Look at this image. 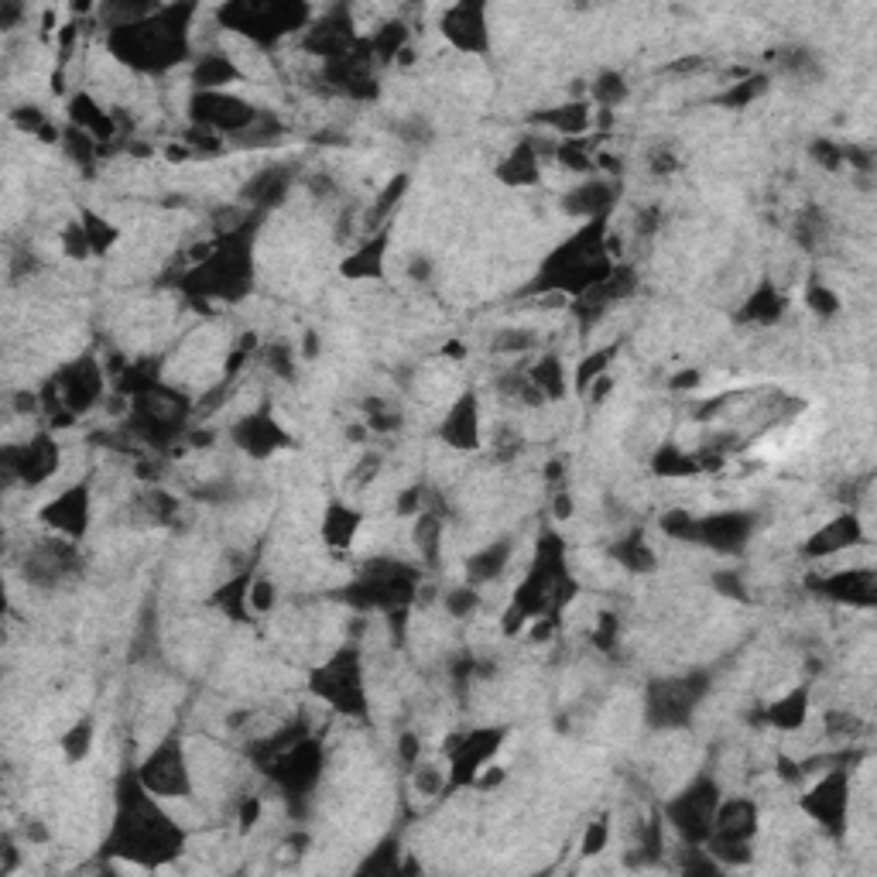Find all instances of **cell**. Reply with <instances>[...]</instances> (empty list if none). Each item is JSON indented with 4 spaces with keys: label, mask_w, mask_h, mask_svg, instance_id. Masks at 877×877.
<instances>
[{
    "label": "cell",
    "mask_w": 877,
    "mask_h": 877,
    "mask_svg": "<svg viewBox=\"0 0 877 877\" xmlns=\"http://www.w3.org/2000/svg\"><path fill=\"white\" fill-rule=\"evenodd\" d=\"M182 843L185 833L165 816V809L155 802V795L141 785L138 771L127 775L117 785V826L107 843L110 854L127 857L151 871V867L179 857Z\"/></svg>",
    "instance_id": "6da1fadb"
},
{
    "label": "cell",
    "mask_w": 877,
    "mask_h": 877,
    "mask_svg": "<svg viewBox=\"0 0 877 877\" xmlns=\"http://www.w3.org/2000/svg\"><path fill=\"white\" fill-rule=\"evenodd\" d=\"M610 271H614V261L603 251V220H590L542 264V275L535 278L531 292L576 295L579 299L593 285H600Z\"/></svg>",
    "instance_id": "7a4b0ae2"
},
{
    "label": "cell",
    "mask_w": 877,
    "mask_h": 877,
    "mask_svg": "<svg viewBox=\"0 0 877 877\" xmlns=\"http://www.w3.org/2000/svg\"><path fill=\"white\" fill-rule=\"evenodd\" d=\"M175 7L158 11V18H141L138 24H127L110 35L117 59L131 62L138 69H168L185 59V21H175Z\"/></svg>",
    "instance_id": "3957f363"
},
{
    "label": "cell",
    "mask_w": 877,
    "mask_h": 877,
    "mask_svg": "<svg viewBox=\"0 0 877 877\" xmlns=\"http://www.w3.org/2000/svg\"><path fill=\"white\" fill-rule=\"evenodd\" d=\"M720 806V788L713 778H696L682 795L665 806V819L686 836L689 843H706L713 833V816Z\"/></svg>",
    "instance_id": "277c9868"
},
{
    "label": "cell",
    "mask_w": 877,
    "mask_h": 877,
    "mask_svg": "<svg viewBox=\"0 0 877 877\" xmlns=\"http://www.w3.org/2000/svg\"><path fill=\"white\" fill-rule=\"evenodd\" d=\"M312 689L326 699L329 706H336L347 716H360L367 710L364 696V679H360V662L357 651H343V655L329 658V662L312 675Z\"/></svg>",
    "instance_id": "5b68a950"
},
{
    "label": "cell",
    "mask_w": 877,
    "mask_h": 877,
    "mask_svg": "<svg viewBox=\"0 0 877 877\" xmlns=\"http://www.w3.org/2000/svg\"><path fill=\"white\" fill-rule=\"evenodd\" d=\"M264 771L275 778L278 788L288 795V799H299V795H305L319 782V771H323V747H319L312 737H302V740H295L292 747H285V751H281Z\"/></svg>",
    "instance_id": "8992f818"
},
{
    "label": "cell",
    "mask_w": 877,
    "mask_h": 877,
    "mask_svg": "<svg viewBox=\"0 0 877 877\" xmlns=\"http://www.w3.org/2000/svg\"><path fill=\"white\" fill-rule=\"evenodd\" d=\"M189 110L199 127H209L216 134H230V138H240L261 117V110H254L247 100L230 93H196Z\"/></svg>",
    "instance_id": "52a82bcc"
},
{
    "label": "cell",
    "mask_w": 877,
    "mask_h": 877,
    "mask_svg": "<svg viewBox=\"0 0 877 877\" xmlns=\"http://www.w3.org/2000/svg\"><path fill=\"white\" fill-rule=\"evenodd\" d=\"M48 391H55V398L66 401L69 415H83L103 394V370L93 357H79L52 377Z\"/></svg>",
    "instance_id": "ba28073f"
},
{
    "label": "cell",
    "mask_w": 877,
    "mask_h": 877,
    "mask_svg": "<svg viewBox=\"0 0 877 877\" xmlns=\"http://www.w3.org/2000/svg\"><path fill=\"white\" fill-rule=\"evenodd\" d=\"M138 778L155 799H182L189 792V768H185L182 747L175 740H165L138 768Z\"/></svg>",
    "instance_id": "9c48e42d"
},
{
    "label": "cell",
    "mask_w": 877,
    "mask_h": 877,
    "mask_svg": "<svg viewBox=\"0 0 877 877\" xmlns=\"http://www.w3.org/2000/svg\"><path fill=\"white\" fill-rule=\"evenodd\" d=\"M802 809L830 833H843L850 809V771L847 768L826 771L823 782H816V788L802 799Z\"/></svg>",
    "instance_id": "30bf717a"
},
{
    "label": "cell",
    "mask_w": 877,
    "mask_h": 877,
    "mask_svg": "<svg viewBox=\"0 0 877 877\" xmlns=\"http://www.w3.org/2000/svg\"><path fill=\"white\" fill-rule=\"evenodd\" d=\"M504 740V730H473V734L460 737V744H453V751H449V758H453V771H449V788H463V785H473L480 775H484V768L490 764V758L497 754V747H501Z\"/></svg>",
    "instance_id": "8fae6325"
},
{
    "label": "cell",
    "mask_w": 877,
    "mask_h": 877,
    "mask_svg": "<svg viewBox=\"0 0 877 877\" xmlns=\"http://www.w3.org/2000/svg\"><path fill=\"white\" fill-rule=\"evenodd\" d=\"M4 470L7 477H18L21 484H45L55 470H59V446L48 436H35L24 446H7L4 449Z\"/></svg>",
    "instance_id": "7c38bea8"
},
{
    "label": "cell",
    "mask_w": 877,
    "mask_h": 877,
    "mask_svg": "<svg viewBox=\"0 0 877 877\" xmlns=\"http://www.w3.org/2000/svg\"><path fill=\"white\" fill-rule=\"evenodd\" d=\"M703 675H693V679H679V682H662V686L651 689V716L655 723L669 727V723H682L689 716V710L699 703V696L706 693Z\"/></svg>",
    "instance_id": "4fadbf2b"
},
{
    "label": "cell",
    "mask_w": 877,
    "mask_h": 877,
    "mask_svg": "<svg viewBox=\"0 0 877 877\" xmlns=\"http://www.w3.org/2000/svg\"><path fill=\"white\" fill-rule=\"evenodd\" d=\"M754 528L751 514L727 511V514H710V518H696V538L693 542L713 545L716 552H734L747 542Z\"/></svg>",
    "instance_id": "5bb4252c"
},
{
    "label": "cell",
    "mask_w": 877,
    "mask_h": 877,
    "mask_svg": "<svg viewBox=\"0 0 877 877\" xmlns=\"http://www.w3.org/2000/svg\"><path fill=\"white\" fill-rule=\"evenodd\" d=\"M442 35L460 48V52H484V48L490 45L484 7L460 4V7H453V11H446V18H442Z\"/></svg>",
    "instance_id": "9a60e30c"
},
{
    "label": "cell",
    "mask_w": 877,
    "mask_h": 877,
    "mask_svg": "<svg viewBox=\"0 0 877 877\" xmlns=\"http://www.w3.org/2000/svg\"><path fill=\"white\" fill-rule=\"evenodd\" d=\"M42 521L48 528H55L59 535L79 538L90 525V487H72L66 494H59L52 504L42 511Z\"/></svg>",
    "instance_id": "2e32d148"
},
{
    "label": "cell",
    "mask_w": 877,
    "mask_h": 877,
    "mask_svg": "<svg viewBox=\"0 0 877 877\" xmlns=\"http://www.w3.org/2000/svg\"><path fill=\"white\" fill-rule=\"evenodd\" d=\"M233 439H237L240 449H247L251 456H271L275 449L288 446V436L281 432V425L271 418L268 412H254L247 418H240L237 429H233Z\"/></svg>",
    "instance_id": "e0dca14e"
},
{
    "label": "cell",
    "mask_w": 877,
    "mask_h": 877,
    "mask_svg": "<svg viewBox=\"0 0 877 877\" xmlns=\"http://www.w3.org/2000/svg\"><path fill=\"white\" fill-rule=\"evenodd\" d=\"M442 442H449L453 449H477L480 446V408L477 394L466 391L460 401L453 405V412L446 415L439 429Z\"/></svg>",
    "instance_id": "ac0fdd59"
},
{
    "label": "cell",
    "mask_w": 877,
    "mask_h": 877,
    "mask_svg": "<svg viewBox=\"0 0 877 877\" xmlns=\"http://www.w3.org/2000/svg\"><path fill=\"white\" fill-rule=\"evenodd\" d=\"M819 593L826 597L840 600V603H854V607H871L877 597V586H874V573L871 569H854V573H836L823 583H812Z\"/></svg>",
    "instance_id": "d6986e66"
},
{
    "label": "cell",
    "mask_w": 877,
    "mask_h": 877,
    "mask_svg": "<svg viewBox=\"0 0 877 877\" xmlns=\"http://www.w3.org/2000/svg\"><path fill=\"white\" fill-rule=\"evenodd\" d=\"M614 199H617V189L600 179L569 192V196L562 199V209H566L569 216H579V220L590 223V220H603V216L610 213V206H614Z\"/></svg>",
    "instance_id": "ffe728a7"
},
{
    "label": "cell",
    "mask_w": 877,
    "mask_h": 877,
    "mask_svg": "<svg viewBox=\"0 0 877 877\" xmlns=\"http://www.w3.org/2000/svg\"><path fill=\"white\" fill-rule=\"evenodd\" d=\"M288 189H292V172H288V168L281 165L261 168V172L244 185V203H251L257 209H271L285 203Z\"/></svg>",
    "instance_id": "44dd1931"
},
{
    "label": "cell",
    "mask_w": 877,
    "mask_h": 877,
    "mask_svg": "<svg viewBox=\"0 0 877 877\" xmlns=\"http://www.w3.org/2000/svg\"><path fill=\"white\" fill-rule=\"evenodd\" d=\"M860 538V521L854 518V514H843V518L830 521V525H823V531H816V535L806 542V555H812V559H819V555H833V552H843L850 549Z\"/></svg>",
    "instance_id": "7402d4cb"
},
{
    "label": "cell",
    "mask_w": 877,
    "mask_h": 877,
    "mask_svg": "<svg viewBox=\"0 0 877 877\" xmlns=\"http://www.w3.org/2000/svg\"><path fill=\"white\" fill-rule=\"evenodd\" d=\"M538 175H542V168H538V155H535V144L531 141L518 144V148L497 165V179H501L504 185H514V189H518V185H535Z\"/></svg>",
    "instance_id": "603a6c76"
},
{
    "label": "cell",
    "mask_w": 877,
    "mask_h": 877,
    "mask_svg": "<svg viewBox=\"0 0 877 877\" xmlns=\"http://www.w3.org/2000/svg\"><path fill=\"white\" fill-rule=\"evenodd\" d=\"M240 79V69L233 66L227 55H203L192 69V83H196V93H220L223 86Z\"/></svg>",
    "instance_id": "cb8c5ba5"
},
{
    "label": "cell",
    "mask_w": 877,
    "mask_h": 877,
    "mask_svg": "<svg viewBox=\"0 0 877 877\" xmlns=\"http://www.w3.org/2000/svg\"><path fill=\"white\" fill-rule=\"evenodd\" d=\"M806 716H809V689H792V693H785L782 699H775V703L768 706L764 720L778 730H799L802 723H806Z\"/></svg>",
    "instance_id": "d4e9b609"
},
{
    "label": "cell",
    "mask_w": 877,
    "mask_h": 877,
    "mask_svg": "<svg viewBox=\"0 0 877 877\" xmlns=\"http://www.w3.org/2000/svg\"><path fill=\"white\" fill-rule=\"evenodd\" d=\"M357 528H360L357 511H350L347 504H329L326 521H323V542L329 549H350Z\"/></svg>",
    "instance_id": "484cf974"
},
{
    "label": "cell",
    "mask_w": 877,
    "mask_h": 877,
    "mask_svg": "<svg viewBox=\"0 0 877 877\" xmlns=\"http://www.w3.org/2000/svg\"><path fill=\"white\" fill-rule=\"evenodd\" d=\"M384 251H388V237H374L370 244L357 247V254H350L343 261V275L347 278H381L384 275Z\"/></svg>",
    "instance_id": "4316f807"
},
{
    "label": "cell",
    "mask_w": 877,
    "mask_h": 877,
    "mask_svg": "<svg viewBox=\"0 0 877 877\" xmlns=\"http://www.w3.org/2000/svg\"><path fill=\"white\" fill-rule=\"evenodd\" d=\"M538 124H549L562 134L566 141H573L576 134H583L590 127V103H566V107L545 110V114H535Z\"/></svg>",
    "instance_id": "83f0119b"
},
{
    "label": "cell",
    "mask_w": 877,
    "mask_h": 877,
    "mask_svg": "<svg viewBox=\"0 0 877 877\" xmlns=\"http://www.w3.org/2000/svg\"><path fill=\"white\" fill-rule=\"evenodd\" d=\"M508 559H511V545L508 542H497V545H487V549L473 552L470 559H466L470 583H487V579H497L504 573V566H508Z\"/></svg>",
    "instance_id": "f1b7e54d"
},
{
    "label": "cell",
    "mask_w": 877,
    "mask_h": 877,
    "mask_svg": "<svg viewBox=\"0 0 877 877\" xmlns=\"http://www.w3.org/2000/svg\"><path fill=\"white\" fill-rule=\"evenodd\" d=\"M525 374H528V381L545 394V401H549V398L555 401V398H562V394H566V370H562V360L555 357V353L542 357L535 367H528Z\"/></svg>",
    "instance_id": "f546056e"
},
{
    "label": "cell",
    "mask_w": 877,
    "mask_h": 877,
    "mask_svg": "<svg viewBox=\"0 0 877 877\" xmlns=\"http://www.w3.org/2000/svg\"><path fill=\"white\" fill-rule=\"evenodd\" d=\"M782 309H785V299L771 285H764L751 295V302L740 309V319H751V323H758V326H768L782 316Z\"/></svg>",
    "instance_id": "4dcf8cb0"
},
{
    "label": "cell",
    "mask_w": 877,
    "mask_h": 877,
    "mask_svg": "<svg viewBox=\"0 0 877 877\" xmlns=\"http://www.w3.org/2000/svg\"><path fill=\"white\" fill-rule=\"evenodd\" d=\"M405 42H408V28H405V24H398V21H391V24H384L374 38H370V52H374V59L391 62L394 55L408 52Z\"/></svg>",
    "instance_id": "1f68e13d"
},
{
    "label": "cell",
    "mask_w": 877,
    "mask_h": 877,
    "mask_svg": "<svg viewBox=\"0 0 877 877\" xmlns=\"http://www.w3.org/2000/svg\"><path fill=\"white\" fill-rule=\"evenodd\" d=\"M614 555L624 562L627 569H631V573H648V569L655 566V552L648 549L645 538H641V535H631L627 542H621L614 549Z\"/></svg>",
    "instance_id": "d6a6232c"
},
{
    "label": "cell",
    "mask_w": 877,
    "mask_h": 877,
    "mask_svg": "<svg viewBox=\"0 0 877 877\" xmlns=\"http://www.w3.org/2000/svg\"><path fill=\"white\" fill-rule=\"evenodd\" d=\"M655 470L662 473V477H693V473L699 470V460L696 456L679 453L675 446H665V449H658V456H655Z\"/></svg>",
    "instance_id": "836d02e7"
},
{
    "label": "cell",
    "mask_w": 877,
    "mask_h": 877,
    "mask_svg": "<svg viewBox=\"0 0 877 877\" xmlns=\"http://www.w3.org/2000/svg\"><path fill=\"white\" fill-rule=\"evenodd\" d=\"M90 747H93V720H79L76 727L62 737V751H66V758L72 764L83 761L86 754H90Z\"/></svg>",
    "instance_id": "e575fe53"
},
{
    "label": "cell",
    "mask_w": 877,
    "mask_h": 877,
    "mask_svg": "<svg viewBox=\"0 0 877 877\" xmlns=\"http://www.w3.org/2000/svg\"><path fill=\"white\" fill-rule=\"evenodd\" d=\"M627 96V83L621 76H617V72H603V76L597 79V83H593V100L597 103H603V107H617V103H621Z\"/></svg>",
    "instance_id": "d590c367"
},
{
    "label": "cell",
    "mask_w": 877,
    "mask_h": 877,
    "mask_svg": "<svg viewBox=\"0 0 877 877\" xmlns=\"http://www.w3.org/2000/svg\"><path fill=\"white\" fill-rule=\"evenodd\" d=\"M764 86H768V83H764V76H754V79H747V83H734L716 103H723V107H730V110H740V107H747V103H751L754 96L764 90Z\"/></svg>",
    "instance_id": "8d00e7d4"
},
{
    "label": "cell",
    "mask_w": 877,
    "mask_h": 877,
    "mask_svg": "<svg viewBox=\"0 0 877 877\" xmlns=\"http://www.w3.org/2000/svg\"><path fill=\"white\" fill-rule=\"evenodd\" d=\"M614 353H617V347H607V350L593 353L590 360H583V364H579V370H576L579 391H586L593 381H597V377H603V370H607V364H610V360H614Z\"/></svg>",
    "instance_id": "74e56055"
},
{
    "label": "cell",
    "mask_w": 877,
    "mask_h": 877,
    "mask_svg": "<svg viewBox=\"0 0 877 877\" xmlns=\"http://www.w3.org/2000/svg\"><path fill=\"white\" fill-rule=\"evenodd\" d=\"M83 230H86V237H90V247L93 251H107L110 244H114L117 240V230L110 227V223H103L100 216H93V213H83Z\"/></svg>",
    "instance_id": "f35d334b"
},
{
    "label": "cell",
    "mask_w": 877,
    "mask_h": 877,
    "mask_svg": "<svg viewBox=\"0 0 877 877\" xmlns=\"http://www.w3.org/2000/svg\"><path fill=\"white\" fill-rule=\"evenodd\" d=\"M412 785L418 795H439L446 788V775L436 764H422V768H412Z\"/></svg>",
    "instance_id": "ab89813d"
},
{
    "label": "cell",
    "mask_w": 877,
    "mask_h": 877,
    "mask_svg": "<svg viewBox=\"0 0 877 877\" xmlns=\"http://www.w3.org/2000/svg\"><path fill=\"white\" fill-rule=\"evenodd\" d=\"M278 600V590L271 579H251V590H247V603H251V610H257V614H268L271 607H275Z\"/></svg>",
    "instance_id": "60d3db41"
},
{
    "label": "cell",
    "mask_w": 877,
    "mask_h": 877,
    "mask_svg": "<svg viewBox=\"0 0 877 877\" xmlns=\"http://www.w3.org/2000/svg\"><path fill=\"white\" fill-rule=\"evenodd\" d=\"M535 336L528 333V329H508V333H501L494 340V350L497 353H525V350H531L535 347Z\"/></svg>",
    "instance_id": "b9f144b4"
},
{
    "label": "cell",
    "mask_w": 877,
    "mask_h": 877,
    "mask_svg": "<svg viewBox=\"0 0 877 877\" xmlns=\"http://www.w3.org/2000/svg\"><path fill=\"white\" fill-rule=\"evenodd\" d=\"M405 189H408V175H398V179H394L388 189H384L381 196H377L374 213H370V216H374V220H384V216H388L391 209H394V203H398V199L405 196Z\"/></svg>",
    "instance_id": "7bdbcfd3"
},
{
    "label": "cell",
    "mask_w": 877,
    "mask_h": 877,
    "mask_svg": "<svg viewBox=\"0 0 877 877\" xmlns=\"http://www.w3.org/2000/svg\"><path fill=\"white\" fill-rule=\"evenodd\" d=\"M555 158H559V162L566 165V168H573V172H590V168H593L590 155H586V148H583V144H579L576 138L562 144V148L555 151Z\"/></svg>",
    "instance_id": "ee69618b"
},
{
    "label": "cell",
    "mask_w": 877,
    "mask_h": 877,
    "mask_svg": "<svg viewBox=\"0 0 877 877\" xmlns=\"http://www.w3.org/2000/svg\"><path fill=\"white\" fill-rule=\"evenodd\" d=\"M477 603H480L477 590H473V586H460V590H453L446 597V610L453 617H470L473 610H477Z\"/></svg>",
    "instance_id": "f6af8a7d"
},
{
    "label": "cell",
    "mask_w": 877,
    "mask_h": 877,
    "mask_svg": "<svg viewBox=\"0 0 877 877\" xmlns=\"http://www.w3.org/2000/svg\"><path fill=\"white\" fill-rule=\"evenodd\" d=\"M610 840V823L607 819H593L590 826H586V836H583V854L586 857H597L603 847H607Z\"/></svg>",
    "instance_id": "bcb514c9"
},
{
    "label": "cell",
    "mask_w": 877,
    "mask_h": 877,
    "mask_svg": "<svg viewBox=\"0 0 877 877\" xmlns=\"http://www.w3.org/2000/svg\"><path fill=\"white\" fill-rule=\"evenodd\" d=\"M617 641V617L614 614H600L597 621V631H593V645H597L600 651H610Z\"/></svg>",
    "instance_id": "7dc6e473"
},
{
    "label": "cell",
    "mask_w": 877,
    "mask_h": 877,
    "mask_svg": "<svg viewBox=\"0 0 877 877\" xmlns=\"http://www.w3.org/2000/svg\"><path fill=\"white\" fill-rule=\"evenodd\" d=\"M809 305L816 312H823V316H833V312H840V302H836V295L830 292V288H823V285H812L809 288Z\"/></svg>",
    "instance_id": "c3c4849f"
},
{
    "label": "cell",
    "mask_w": 877,
    "mask_h": 877,
    "mask_svg": "<svg viewBox=\"0 0 877 877\" xmlns=\"http://www.w3.org/2000/svg\"><path fill=\"white\" fill-rule=\"evenodd\" d=\"M381 463H384V460H381V456H374V453H370V456H364V460L357 463V470H353L350 484H357V487H367L370 480H374L377 473H381Z\"/></svg>",
    "instance_id": "681fc988"
},
{
    "label": "cell",
    "mask_w": 877,
    "mask_h": 877,
    "mask_svg": "<svg viewBox=\"0 0 877 877\" xmlns=\"http://www.w3.org/2000/svg\"><path fill=\"white\" fill-rule=\"evenodd\" d=\"M394 854H398V850H394V843L388 840L384 847H377L374 860H367V864L360 867V871H367V874L370 871H394V867H398V864H394Z\"/></svg>",
    "instance_id": "f907efd6"
},
{
    "label": "cell",
    "mask_w": 877,
    "mask_h": 877,
    "mask_svg": "<svg viewBox=\"0 0 877 877\" xmlns=\"http://www.w3.org/2000/svg\"><path fill=\"white\" fill-rule=\"evenodd\" d=\"M812 155H816L819 162L830 168V172H836V168L843 165V148H836V144H830V141H816V144H812Z\"/></svg>",
    "instance_id": "816d5d0a"
},
{
    "label": "cell",
    "mask_w": 877,
    "mask_h": 877,
    "mask_svg": "<svg viewBox=\"0 0 877 877\" xmlns=\"http://www.w3.org/2000/svg\"><path fill=\"white\" fill-rule=\"evenodd\" d=\"M418 754H422V744H418L415 734H405L401 737V761H405V768H415L418 764Z\"/></svg>",
    "instance_id": "f5cc1de1"
},
{
    "label": "cell",
    "mask_w": 877,
    "mask_h": 877,
    "mask_svg": "<svg viewBox=\"0 0 877 877\" xmlns=\"http://www.w3.org/2000/svg\"><path fill=\"white\" fill-rule=\"evenodd\" d=\"M257 816H261V799H247L244 806H240V830H251Z\"/></svg>",
    "instance_id": "db71d44e"
},
{
    "label": "cell",
    "mask_w": 877,
    "mask_h": 877,
    "mask_svg": "<svg viewBox=\"0 0 877 877\" xmlns=\"http://www.w3.org/2000/svg\"><path fill=\"white\" fill-rule=\"evenodd\" d=\"M271 370H278L281 377H292V353H288L285 347L271 350Z\"/></svg>",
    "instance_id": "11a10c76"
},
{
    "label": "cell",
    "mask_w": 877,
    "mask_h": 877,
    "mask_svg": "<svg viewBox=\"0 0 877 877\" xmlns=\"http://www.w3.org/2000/svg\"><path fill=\"white\" fill-rule=\"evenodd\" d=\"M418 501H422V490H405V494H401V501H398V514H401V518L415 514L418 511Z\"/></svg>",
    "instance_id": "9f6ffc18"
},
{
    "label": "cell",
    "mask_w": 877,
    "mask_h": 877,
    "mask_svg": "<svg viewBox=\"0 0 877 877\" xmlns=\"http://www.w3.org/2000/svg\"><path fill=\"white\" fill-rule=\"evenodd\" d=\"M429 271H432V264L425 261V257H415V264H408V275H412L415 281H425L429 278Z\"/></svg>",
    "instance_id": "6f0895ef"
},
{
    "label": "cell",
    "mask_w": 877,
    "mask_h": 877,
    "mask_svg": "<svg viewBox=\"0 0 877 877\" xmlns=\"http://www.w3.org/2000/svg\"><path fill=\"white\" fill-rule=\"evenodd\" d=\"M14 401H18V412H28V415L38 408V398H35V394H28V391H18V394H14Z\"/></svg>",
    "instance_id": "680465c9"
},
{
    "label": "cell",
    "mask_w": 877,
    "mask_h": 877,
    "mask_svg": "<svg viewBox=\"0 0 877 877\" xmlns=\"http://www.w3.org/2000/svg\"><path fill=\"white\" fill-rule=\"evenodd\" d=\"M555 518H569V514H573V501H569L566 494H555Z\"/></svg>",
    "instance_id": "91938a15"
},
{
    "label": "cell",
    "mask_w": 877,
    "mask_h": 877,
    "mask_svg": "<svg viewBox=\"0 0 877 877\" xmlns=\"http://www.w3.org/2000/svg\"><path fill=\"white\" fill-rule=\"evenodd\" d=\"M696 381H699V370H686V374L675 377L672 388H679V391H682V388H696Z\"/></svg>",
    "instance_id": "94428289"
}]
</instances>
